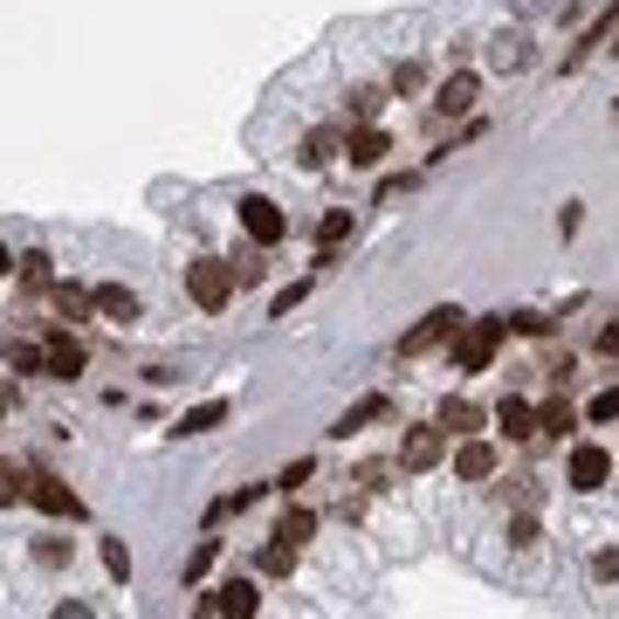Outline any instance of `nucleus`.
Segmentation results:
<instances>
[{"label":"nucleus","mask_w":619,"mask_h":619,"mask_svg":"<svg viewBox=\"0 0 619 619\" xmlns=\"http://www.w3.org/2000/svg\"><path fill=\"white\" fill-rule=\"evenodd\" d=\"M503 338H509V317H469L454 330V345H448V365L454 372H488L496 351H503Z\"/></svg>","instance_id":"nucleus-1"},{"label":"nucleus","mask_w":619,"mask_h":619,"mask_svg":"<svg viewBox=\"0 0 619 619\" xmlns=\"http://www.w3.org/2000/svg\"><path fill=\"white\" fill-rule=\"evenodd\" d=\"M235 262H214V255H200V262H187V296L206 310V317H221L227 303H235Z\"/></svg>","instance_id":"nucleus-2"},{"label":"nucleus","mask_w":619,"mask_h":619,"mask_svg":"<svg viewBox=\"0 0 619 619\" xmlns=\"http://www.w3.org/2000/svg\"><path fill=\"white\" fill-rule=\"evenodd\" d=\"M448 441H454V434H448L441 420L406 427V441H399V469H406V475H434V469L448 461Z\"/></svg>","instance_id":"nucleus-3"},{"label":"nucleus","mask_w":619,"mask_h":619,"mask_svg":"<svg viewBox=\"0 0 619 619\" xmlns=\"http://www.w3.org/2000/svg\"><path fill=\"white\" fill-rule=\"evenodd\" d=\"M235 214H241V235H248L255 248H275V241H290V214H282V206H275L269 193H248V200L235 206Z\"/></svg>","instance_id":"nucleus-4"},{"label":"nucleus","mask_w":619,"mask_h":619,"mask_svg":"<svg viewBox=\"0 0 619 619\" xmlns=\"http://www.w3.org/2000/svg\"><path fill=\"white\" fill-rule=\"evenodd\" d=\"M461 324H469V317H461L454 303H441V310H427V317H420V324H413L406 338H399V358H427L434 345H454V330H461Z\"/></svg>","instance_id":"nucleus-5"},{"label":"nucleus","mask_w":619,"mask_h":619,"mask_svg":"<svg viewBox=\"0 0 619 619\" xmlns=\"http://www.w3.org/2000/svg\"><path fill=\"white\" fill-rule=\"evenodd\" d=\"M564 482H572L578 496H599V488L612 482V448H599V441H578L572 454H564Z\"/></svg>","instance_id":"nucleus-6"},{"label":"nucleus","mask_w":619,"mask_h":619,"mask_svg":"<svg viewBox=\"0 0 619 619\" xmlns=\"http://www.w3.org/2000/svg\"><path fill=\"white\" fill-rule=\"evenodd\" d=\"M29 503H35L42 516H56V524H76V516H83L76 488H69L63 475H48V469H35V475H29Z\"/></svg>","instance_id":"nucleus-7"},{"label":"nucleus","mask_w":619,"mask_h":619,"mask_svg":"<svg viewBox=\"0 0 619 619\" xmlns=\"http://www.w3.org/2000/svg\"><path fill=\"white\" fill-rule=\"evenodd\" d=\"M200 612H206V619H221V612L255 619V612H262V592H255V578H221V585L200 599Z\"/></svg>","instance_id":"nucleus-8"},{"label":"nucleus","mask_w":619,"mask_h":619,"mask_svg":"<svg viewBox=\"0 0 619 619\" xmlns=\"http://www.w3.org/2000/svg\"><path fill=\"white\" fill-rule=\"evenodd\" d=\"M496 469H503L496 441H475V434H461V448H454V482H496Z\"/></svg>","instance_id":"nucleus-9"},{"label":"nucleus","mask_w":619,"mask_h":619,"mask_svg":"<svg viewBox=\"0 0 619 619\" xmlns=\"http://www.w3.org/2000/svg\"><path fill=\"white\" fill-rule=\"evenodd\" d=\"M345 159L351 166H385V159H393V132H379V124H358V132H345Z\"/></svg>","instance_id":"nucleus-10"},{"label":"nucleus","mask_w":619,"mask_h":619,"mask_svg":"<svg viewBox=\"0 0 619 619\" xmlns=\"http://www.w3.org/2000/svg\"><path fill=\"white\" fill-rule=\"evenodd\" d=\"M385 413H393V399L385 393H365V399H351L338 420H330V441H351V434H365L372 420H385Z\"/></svg>","instance_id":"nucleus-11"},{"label":"nucleus","mask_w":619,"mask_h":619,"mask_svg":"<svg viewBox=\"0 0 619 619\" xmlns=\"http://www.w3.org/2000/svg\"><path fill=\"white\" fill-rule=\"evenodd\" d=\"M42 345H48V379H63V385H69V379H83V365H90V351L76 345L69 330H48Z\"/></svg>","instance_id":"nucleus-12"},{"label":"nucleus","mask_w":619,"mask_h":619,"mask_svg":"<svg viewBox=\"0 0 619 619\" xmlns=\"http://www.w3.org/2000/svg\"><path fill=\"white\" fill-rule=\"evenodd\" d=\"M227 413H235L227 399H200V406H187V413H179V420H172L166 434H172V441H193V434H214V427L227 420Z\"/></svg>","instance_id":"nucleus-13"},{"label":"nucleus","mask_w":619,"mask_h":619,"mask_svg":"<svg viewBox=\"0 0 619 619\" xmlns=\"http://www.w3.org/2000/svg\"><path fill=\"white\" fill-rule=\"evenodd\" d=\"M475 97H482V83H475L469 69H461V76H448V83L434 90V111H441V117H469V111H475Z\"/></svg>","instance_id":"nucleus-14"},{"label":"nucleus","mask_w":619,"mask_h":619,"mask_svg":"<svg viewBox=\"0 0 619 619\" xmlns=\"http://www.w3.org/2000/svg\"><path fill=\"white\" fill-rule=\"evenodd\" d=\"M138 290H124V282H97V317H111V324H138Z\"/></svg>","instance_id":"nucleus-15"},{"label":"nucleus","mask_w":619,"mask_h":619,"mask_svg":"<svg viewBox=\"0 0 619 619\" xmlns=\"http://www.w3.org/2000/svg\"><path fill=\"white\" fill-rule=\"evenodd\" d=\"M8 372L14 379H48V345L42 338H8Z\"/></svg>","instance_id":"nucleus-16"},{"label":"nucleus","mask_w":619,"mask_h":619,"mask_svg":"<svg viewBox=\"0 0 619 619\" xmlns=\"http://www.w3.org/2000/svg\"><path fill=\"white\" fill-rule=\"evenodd\" d=\"M48 303H56V317L83 324L90 310H97V290H83V282H48Z\"/></svg>","instance_id":"nucleus-17"},{"label":"nucleus","mask_w":619,"mask_h":619,"mask_svg":"<svg viewBox=\"0 0 619 619\" xmlns=\"http://www.w3.org/2000/svg\"><path fill=\"white\" fill-rule=\"evenodd\" d=\"M496 427L509 434V441H530V434H537V406H530L524 393H509V399L496 406Z\"/></svg>","instance_id":"nucleus-18"},{"label":"nucleus","mask_w":619,"mask_h":619,"mask_svg":"<svg viewBox=\"0 0 619 619\" xmlns=\"http://www.w3.org/2000/svg\"><path fill=\"white\" fill-rule=\"evenodd\" d=\"M269 537H282V544H296V551H303L310 537H317V509H303V503H290V509L275 516V530H269Z\"/></svg>","instance_id":"nucleus-19"},{"label":"nucleus","mask_w":619,"mask_h":619,"mask_svg":"<svg viewBox=\"0 0 619 619\" xmlns=\"http://www.w3.org/2000/svg\"><path fill=\"white\" fill-rule=\"evenodd\" d=\"M572 427H578V406L564 399V385H558V399H544V406H537V434H551V441H564Z\"/></svg>","instance_id":"nucleus-20"},{"label":"nucleus","mask_w":619,"mask_h":619,"mask_svg":"<svg viewBox=\"0 0 619 619\" xmlns=\"http://www.w3.org/2000/svg\"><path fill=\"white\" fill-rule=\"evenodd\" d=\"M488 63H496L503 76H516V69H530V42H524V35L509 29V35H496V42H488Z\"/></svg>","instance_id":"nucleus-21"},{"label":"nucleus","mask_w":619,"mask_h":619,"mask_svg":"<svg viewBox=\"0 0 619 619\" xmlns=\"http://www.w3.org/2000/svg\"><path fill=\"white\" fill-rule=\"evenodd\" d=\"M434 420H441V427L454 434V441H461V434H475V427H482V406H475V399H454V393H448V399H441V413H434Z\"/></svg>","instance_id":"nucleus-22"},{"label":"nucleus","mask_w":619,"mask_h":619,"mask_svg":"<svg viewBox=\"0 0 619 619\" xmlns=\"http://www.w3.org/2000/svg\"><path fill=\"white\" fill-rule=\"evenodd\" d=\"M612 29H619V8H606V14H599V21H592V29L578 35V48H572V56H564V69H585V56H592V48H599V42H606Z\"/></svg>","instance_id":"nucleus-23"},{"label":"nucleus","mask_w":619,"mask_h":619,"mask_svg":"<svg viewBox=\"0 0 619 619\" xmlns=\"http://www.w3.org/2000/svg\"><path fill=\"white\" fill-rule=\"evenodd\" d=\"M338 145H345V132H330V124H324V132H310V138H303V166L324 172L330 159H338Z\"/></svg>","instance_id":"nucleus-24"},{"label":"nucleus","mask_w":619,"mask_h":619,"mask_svg":"<svg viewBox=\"0 0 619 619\" xmlns=\"http://www.w3.org/2000/svg\"><path fill=\"white\" fill-rule=\"evenodd\" d=\"M29 551H35V564H42V572H63V564L76 558V544H69V537H35Z\"/></svg>","instance_id":"nucleus-25"},{"label":"nucleus","mask_w":619,"mask_h":619,"mask_svg":"<svg viewBox=\"0 0 619 619\" xmlns=\"http://www.w3.org/2000/svg\"><path fill=\"white\" fill-rule=\"evenodd\" d=\"M310 475H317V454H296V461H290V469H282L269 488H282V496H296V488H303Z\"/></svg>","instance_id":"nucleus-26"},{"label":"nucleus","mask_w":619,"mask_h":619,"mask_svg":"<svg viewBox=\"0 0 619 619\" xmlns=\"http://www.w3.org/2000/svg\"><path fill=\"white\" fill-rule=\"evenodd\" d=\"M103 572L117 585H132V551H124V537H103Z\"/></svg>","instance_id":"nucleus-27"},{"label":"nucleus","mask_w":619,"mask_h":619,"mask_svg":"<svg viewBox=\"0 0 619 619\" xmlns=\"http://www.w3.org/2000/svg\"><path fill=\"white\" fill-rule=\"evenodd\" d=\"M21 282H29V290H48V282H56V269H48V255H42V248L21 255Z\"/></svg>","instance_id":"nucleus-28"},{"label":"nucleus","mask_w":619,"mask_h":619,"mask_svg":"<svg viewBox=\"0 0 619 619\" xmlns=\"http://www.w3.org/2000/svg\"><path fill=\"white\" fill-rule=\"evenodd\" d=\"M214 558H221V537H200V551L187 558V585H200L206 572H214Z\"/></svg>","instance_id":"nucleus-29"},{"label":"nucleus","mask_w":619,"mask_h":619,"mask_svg":"<svg viewBox=\"0 0 619 619\" xmlns=\"http://www.w3.org/2000/svg\"><path fill=\"white\" fill-rule=\"evenodd\" d=\"M262 572H269V578H290V572H296V544H282V537H275V544L262 551Z\"/></svg>","instance_id":"nucleus-30"},{"label":"nucleus","mask_w":619,"mask_h":619,"mask_svg":"<svg viewBox=\"0 0 619 619\" xmlns=\"http://www.w3.org/2000/svg\"><path fill=\"white\" fill-rule=\"evenodd\" d=\"M537 537H544V524H537V509H524V516H509V544H516V551H530Z\"/></svg>","instance_id":"nucleus-31"},{"label":"nucleus","mask_w":619,"mask_h":619,"mask_svg":"<svg viewBox=\"0 0 619 619\" xmlns=\"http://www.w3.org/2000/svg\"><path fill=\"white\" fill-rule=\"evenodd\" d=\"M509 330H516V338H551V317H544V310H516Z\"/></svg>","instance_id":"nucleus-32"},{"label":"nucleus","mask_w":619,"mask_h":619,"mask_svg":"<svg viewBox=\"0 0 619 619\" xmlns=\"http://www.w3.org/2000/svg\"><path fill=\"white\" fill-rule=\"evenodd\" d=\"M585 420H592V427H612V420H619V385H606V393L585 406Z\"/></svg>","instance_id":"nucleus-33"},{"label":"nucleus","mask_w":619,"mask_h":619,"mask_svg":"<svg viewBox=\"0 0 619 619\" xmlns=\"http://www.w3.org/2000/svg\"><path fill=\"white\" fill-rule=\"evenodd\" d=\"M592 585H619V544L592 551Z\"/></svg>","instance_id":"nucleus-34"},{"label":"nucleus","mask_w":619,"mask_h":619,"mask_svg":"<svg viewBox=\"0 0 619 619\" xmlns=\"http://www.w3.org/2000/svg\"><path fill=\"white\" fill-rule=\"evenodd\" d=\"M379 103H385L379 90H351V103H345V111H351V124H372V117H379Z\"/></svg>","instance_id":"nucleus-35"},{"label":"nucleus","mask_w":619,"mask_h":619,"mask_svg":"<svg viewBox=\"0 0 619 619\" xmlns=\"http://www.w3.org/2000/svg\"><path fill=\"white\" fill-rule=\"evenodd\" d=\"M21 496H29V482L14 475V461H0V509H14Z\"/></svg>","instance_id":"nucleus-36"},{"label":"nucleus","mask_w":619,"mask_h":619,"mask_svg":"<svg viewBox=\"0 0 619 619\" xmlns=\"http://www.w3.org/2000/svg\"><path fill=\"white\" fill-rule=\"evenodd\" d=\"M262 275H269V248H248L235 262V282H262Z\"/></svg>","instance_id":"nucleus-37"},{"label":"nucleus","mask_w":619,"mask_h":619,"mask_svg":"<svg viewBox=\"0 0 619 619\" xmlns=\"http://www.w3.org/2000/svg\"><path fill=\"white\" fill-rule=\"evenodd\" d=\"M310 296V282H290V290H275V303H269V317H290V310Z\"/></svg>","instance_id":"nucleus-38"},{"label":"nucleus","mask_w":619,"mask_h":619,"mask_svg":"<svg viewBox=\"0 0 619 619\" xmlns=\"http://www.w3.org/2000/svg\"><path fill=\"white\" fill-rule=\"evenodd\" d=\"M14 406H21V379H14V372H0V420H8Z\"/></svg>","instance_id":"nucleus-39"},{"label":"nucleus","mask_w":619,"mask_h":619,"mask_svg":"<svg viewBox=\"0 0 619 619\" xmlns=\"http://www.w3.org/2000/svg\"><path fill=\"white\" fill-rule=\"evenodd\" d=\"M420 83H427L420 63H399V69H393V90H420Z\"/></svg>","instance_id":"nucleus-40"},{"label":"nucleus","mask_w":619,"mask_h":619,"mask_svg":"<svg viewBox=\"0 0 619 619\" xmlns=\"http://www.w3.org/2000/svg\"><path fill=\"white\" fill-rule=\"evenodd\" d=\"M544 372H551V385H572V372H578V358H572V351H564V358H551V365H544Z\"/></svg>","instance_id":"nucleus-41"},{"label":"nucleus","mask_w":619,"mask_h":619,"mask_svg":"<svg viewBox=\"0 0 619 619\" xmlns=\"http://www.w3.org/2000/svg\"><path fill=\"white\" fill-rule=\"evenodd\" d=\"M599 351H606V358H619V324H606V330H599Z\"/></svg>","instance_id":"nucleus-42"},{"label":"nucleus","mask_w":619,"mask_h":619,"mask_svg":"<svg viewBox=\"0 0 619 619\" xmlns=\"http://www.w3.org/2000/svg\"><path fill=\"white\" fill-rule=\"evenodd\" d=\"M14 269H21V255H14L8 241H0V275H14Z\"/></svg>","instance_id":"nucleus-43"}]
</instances>
